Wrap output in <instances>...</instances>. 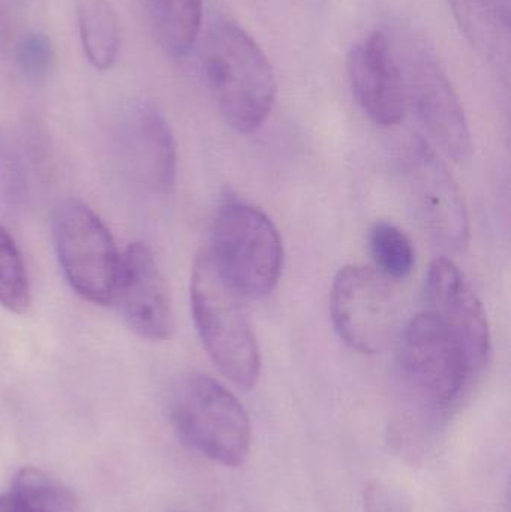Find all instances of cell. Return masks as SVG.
Here are the masks:
<instances>
[{
	"label": "cell",
	"mask_w": 511,
	"mask_h": 512,
	"mask_svg": "<svg viewBox=\"0 0 511 512\" xmlns=\"http://www.w3.org/2000/svg\"><path fill=\"white\" fill-rule=\"evenodd\" d=\"M116 300L126 324L141 339L162 342L173 333L170 291L155 255L144 243H132L122 256Z\"/></svg>",
	"instance_id": "12"
},
{
	"label": "cell",
	"mask_w": 511,
	"mask_h": 512,
	"mask_svg": "<svg viewBox=\"0 0 511 512\" xmlns=\"http://www.w3.org/2000/svg\"><path fill=\"white\" fill-rule=\"evenodd\" d=\"M0 306L17 315H24L32 306L26 264L3 225H0Z\"/></svg>",
	"instance_id": "19"
},
{
	"label": "cell",
	"mask_w": 511,
	"mask_h": 512,
	"mask_svg": "<svg viewBox=\"0 0 511 512\" xmlns=\"http://www.w3.org/2000/svg\"><path fill=\"white\" fill-rule=\"evenodd\" d=\"M396 370L402 406L393 442L404 456L417 460L431 450L476 376L449 333L426 312L402 330Z\"/></svg>",
	"instance_id": "1"
},
{
	"label": "cell",
	"mask_w": 511,
	"mask_h": 512,
	"mask_svg": "<svg viewBox=\"0 0 511 512\" xmlns=\"http://www.w3.org/2000/svg\"><path fill=\"white\" fill-rule=\"evenodd\" d=\"M14 59L24 77L33 81L44 80L56 60L53 42L45 33L30 30L15 42Z\"/></svg>",
	"instance_id": "20"
},
{
	"label": "cell",
	"mask_w": 511,
	"mask_h": 512,
	"mask_svg": "<svg viewBox=\"0 0 511 512\" xmlns=\"http://www.w3.org/2000/svg\"><path fill=\"white\" fill-rule=\"evenodd\" d=\"M392 45L404 80L405 102L438 149L456 162H467L473 155L470 126L438 57L413 33H402Z\"/></svg>",
	"instance_id": "6"
},
{
	"label": "cell",
	"mask_w": 511,
	"mask_h": 512,
	"mask_svg": "<svg viewBox=\"0 0 511 512\" xmlns=\"http://www.w3.org/2000/svg\"><path fill=\"white\" fill-rule=\"evenodd\" d=\"M228 283L243 298H263L278 285L284 249L275 224L251 204L228 201L213 224L207 249Z\"/></svg>",
	"instance_id": "5"
},
{
	"label": "cell",
	"mask_w": 511,
	"mask_h": 512,
	"mask_svg": "<svg viewBox=\"0 0 511 512\" xmlns=\"http://www.w3.org/2000/svg\"><path fill=\"white\" fill-rule=\"evenodd\" d=\"M81 47L93 68L108 71L120 50L119 17L110 0H75Z\"/></svg>",
	"instance_id": "15"
},
{
	"label": "cell",
	"mask_w": 511,
	"mask_h": 512,
	"mask_svg": "<svg viewBox=\"0 0 511 512\" xmlns=\"http://www.w3.org/2000/svg\"><path fill=\"white\" fill-rule=\"evenodd\" d=\"M365 512H413L396 490L381 481H369L363 489Z\"/></svg>",
	"instance_id": "21"
},
{
	"label": "cell",
	"mask_w": 511,
	"mask_h": 512,
	"mask_svg": "<svg viewBox=\"0 0 511 512\" xmlns=\"http://www.w3.org/2000/svg\"><path fill=\"white\" fill-rule=\"evenodd\" d=\"M53 239L69 286L96 306L113 304L122 256L101 218L81 201H65L54 213Z\"/></svg>",
	"instance_id": "7"
},
{
	"label": "cell",
	"mask_w": 511,
	"mask_h": 512,
	"mask_svg": "<svg viewBox=\"0 0 511 512\" xmlns=\"http://www.w3.org/2000/svg\"><path fill=\"white\" fill-rule=\"evenodd\" d=\"M243 300L222 276L210 252L201 251L191 274L195 327L219 372L249 390L260 378L261 357Z\"/></svg>",
	"instance_id": "3"
},
{
	"label": "cell",
	"mask_w": 511,
	"mask_h": 512,
	"mask_svg": "<svg viewBox=\"0 0 511 512\" xmlns=\"http://www.w3.org/2000/svg\"><path fill=\"white\" fill-rule=\"evenodd\" d=\"M201 65L216 107L231 129L251 134L266 123L275 105V72L242 27L225 20L213 23L204 38Z\"/></svg>",
	"instance_id": "2"
},
{
	"label": "cell",
	"mask_w": 511,
	"mask_h": 512,
	"mask_svg": "<svg viewBox=\"0 0 511 512\" xmlns=\"http://www.w3.org/2000/svg\"><path fill=\"white\" fill-rule=\"evenodd\" d=\"M116 149L123 171L138 188L167 195L176 185L177 144L164 114L149 102H134L116 126Z\"/></svg>",
	"instance_id": "11"
},
{
	"label": "cell",
	"mask_w": 511,
	"mask_h": 512,
	"mask_svg": "<svg viewBox=\"0 0 511 512\" xmlns=\"http://www.w3.org/2000/svg\"><path fill=\"white\" fill-rule=\"evenodd\" d=\"M8 496L17 512H84L65 484L38 468L20 469Z\"/></svg>",
	"instance_id": "17"
},
{
	"label": "cell",
	"mask_w": 511,
	"mask_h": 512,
	"mask_svg": "<svg viewBox=\"0 0 511 512\" xmlns=\"http://www.w3.org/2000/svg\"><path fill=\"white\" fill-rule=\"evenodd\" d=\"M0 512H17L15 508L12 507L11 499L9 496H0Z\"/></svg>",
	"instance_id": "22"
},
{
	"label": "cell",
	"mask_w": 511,
	"mask_h": 512,
	"mask_svg": "<svg viewBox=\"0 0 511 512\" xmlns=\"http://www.w3.org/2000/svg\"><path fill=\"white\" fill-rule=\"evenodd\" d=\"M330 318L345 345L378 354L395 337L399 304L389 279L365 265L339 270L330 291Z\"/></svg>",
	"instance_id": "9"
},
{
	"label": "cell",
	"mask_w": 511,
	"mask_h": 512,
	"mask_svg": "<svg viewBox=\"0 0 511 512\" xmlns=\"http://www.w3.org/2000/svg\"><path fill=\"white\" fill-rule=\"evenodd\" d=\"M171 421L180 441L212 462L237 468L248 459L252 444L248 412L210 376L189 373L177 382Z\"/></svg>",
	"instance_id": "4"
},
{
	"label": "cell",
	"mask_w": 511,
	"mask_h": 512,
	"mask_svg": "<svg viewBox=\"0 0 511 512\" xmlns=\"http://www.w3.org/2000/svg\"><path fill=\"white\" fill-rule=\"evenodd\" d=\"M156 41L171 57L188 56L200 35L203 0H146Z\"/></svg>",
	"instance_id": "14"
},
{
	"label": "cell",
	"mask_w": 511,
	"mask_h": 512,
	"mask_svg": "<svg viewBox=\"0 0 511 512\" xmlns=\"http://www.w3.org/2000/svg\"><path fill=\"white\" fill-rule=\"evenodd\" d=\"M369 251L375 270L389 280L405 279L416 264V252L410 237L390 222L380 221L371 228Z\"/></svg>",
	"instance_id": "18"
},
{
	"label": "cell",
	"mask_w": 511,
	"mask_h": 512,
	"mask_svg": "<svg viewBox=\"0 0 511 512\" xmlns=\"http://www.w3.org/2000/svg\"><path fill=\"white\" fill-rule=\"evenodd\" d=\"M464 32L489 56L509 51L510 0H450Z\"/></svg>",
	"instance_id": "16"
},
{
	"label": "cell",
	"mask_w": 511,
	"mask_h": 512,
	"mask_svg": "<svg viewBox=\"0 0 511 512\" xmlns=\"http://www.w3.org/2000/svg\"><path fill=\"white\" fill-rule=\"evenodd\" d=\"M425 310L461 349L474 376L479 375L491 354L488 315L479 295L458 265L440 258L431 265L423 285Z\"/></svg>",
	"instance_id": "10"
},
{
	"label": "cell",
	"mask_w": 511,
	"mask_h": 512,
	"mask_svg": "<svg viewBox=\"0 0 511 512\" xmlns=\"http://www.w3.org/2000/svg\"><path fill=\"white\" fill-rule=\"evenodd\" d=\"M401 174L420 227L446 252H461L470 240L464 197L452 174L422 138L405 146Z\"/></svg>",
	"instance_id": "8"
},
{
	"label": "cell",
	"mask_w": 511,
	"mask_h": 512,
	"mask_svg": "<svg viewBox=\"0 0 511 512\" xmlns=\"http://www.w3.org/2000/svg\"><path fill=\"white\" fill-rule=\"evenodd\" d=\"M348 77L354 96L372 122L393 126L405 113V90L392 41L374 32L354 45L348 56Z\"/></svg>",
	"instance_id": "13"
}]
</instances>
